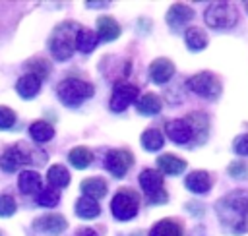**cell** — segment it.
<instances>
[{
    "label": "cell",
    "mask_w": 248,
    "mask_h": 236,
    "mask_svg": "<svg viewBox=\"0 0 248 236\" xmlns=\"http://www.w3.org/2000/svg\"><path fill=\"white\" fill-rule=\"evenodd\" d=\"M215 213L223 230L231 234H246L248 232V192L234 190L227 193L215 203Z\"/></svg>",
    "instance_id": "1"
},
{
    "label": "cell",
    "mask_w": 248,
    "mask_h": 236,
    "mask_svg": "<svg viewBox=\"0 0 248 236\" xmlns=\"http://www.w3.org/2000/svg\"><path fill=\"white\" fill-rule=\"evenodd\" d=\"M78 31H79V25L78 23H74V21H62L50 33L48 48H50V54L58 62H64V60L72 58L74 48H76V35H78Z\"/></svg>",
    "instance_id": "2"
},
{
    "label": "cell",
    "mask_w": 248,
    "mask_h": 236,
    "mask_svg": "<svg viewBox=\"0 0 248 236\" xmlns=\"http://www.w3.org/2000/svg\"><path fill=\"white\" fill-rule=\"evenodd\" d=\"M56 95H58V99L66 106H78L79 103H83L85 99H89L93 95V85L87 83V81H83V79L68 77V79H64V81L58 83Z\"/></svg>",
    "instance_id": "3"
},
{
    "label": "cell",
    "mask_w": 248,
    "mask_h": 236,
    "mask_svg": "<svg viewBox=\"0 0 248 236\" xmlns=\"http://www.w3.org/2000/svg\"><path fill=\"white\" fill-rule=\"evenodd\" d=\"M205 23L211 29H229L236 23L238 19V12L234 6H231L229 2H213L203 15Z\"/></svg>",
    "instance_id": "4"
},
{
    "label": "cell",
    "mask_w": 248,
    "mask_h": 236,
    "mask_svg": "<svg viewBox=\"0 0 248 236\" xmlns=\"http://www.w3.org/2000/svg\"><path fill=\"white\" fill-rule=\"evenodd\" d=\"M138 207H140V197L134 190H118L110 201V211L114 215V219L118 221H130L138 215Z\"/></svg>",
    "instance_id": "5"
},
{
    "label": "cell",
    "mask_w": 248,
    "mask_h": 236,
    "mask_svg": "<svg viewBox=\"0 0 248 236\" xmlns=\"http://www.w3.org/2000/svg\"><path fill=\"white\" fill-rule=\"evenodd\" d=\"M33 162V149L27 143H16L0 155V168L4 172H16L19 166Z\"/></svg>",
    "instance_id": "6"
},
{
    "label": "cell",
    "mask_w": 248,
    "mask_h": 236,
    "mask_svg": "<svg viewBox=\"0 0 248 236\" xmlns=\"http://www.w3.org/2000/svg\"><path fill=\"white\" fill-rule=\"evenodd\" d=\"M140 186L149 203H167V192L163 190V176L159 170L145 168L140 172Z\"/></svg>",
    "instance_id": "7"
},
{
    "label": "cell",
    "mask_w": 248,
    "mask_h": 236,
    "mask_svg": "<svg viewBox=\"0 0 248 236\" xmlns=\"http://www.w3.org/2000/svg\"><path fill=\"white\" fill-rule=\"evenodd\" d=\"M186 85H188L190 91H194L196 95L205 97V99H215V97H219V93H221V83H219V79H217L213 74H209V72H200V74L192 75V77L186 81Z\"/></svg>",
    "instance_id": "8"
},
{
    "label": "cell",
    "mask_w": 248,
    "mask_h": 236,
    "mask_svg": "<svg viewBox=\"0 0 248 236\" xmlns=\"http://www.w3.org/2000/svg\"><path fill=\"white\" fill-rule=\"evenodd\" d=\"M132 162H134V155L128 149H112L105 157L107 170L116 178H122L128 172V168L132 166Z\"/></svg>",
    "instance_id": "9"
},
{
    "label": "cell",
    "mask_w": 248,
    "mask_h": 236,
    "mask_svg": "<svg viewBox=\"0 0 248 236\" xmlns=\"http://www.w3.org/2000/svg\"><path fill=\"white\" fill-rule=\"evenodd\" d=\"M138 87L132 85V83H118L112 91V97H110V110L114 112H122L126 110L132 103L138 101Z\"/></svg>",
    "instance_id": "10"
},
{
    "label": "cell",
    "mask_w": 248,
    "mask_h": 236,
    "mask_svg": "<svg viewBox=\"0 0 248 236\" xmlns=\"http://www.w3.org/2000/svg\"><path fill=\"white\" fill-rule=\"evenodd\" d=\"M33 226H35V230H39L43 234L58 236V234H62L68 228V222H66V219L62 215L50 213V215H43V217L35 219L33 221Z\"/></svg>",
    "instance_id": "11"
},
{
    "label": "cell",
    "mask_w": 248,
    "mask_h": 236,
    "mask_svg": "<svg viewBox=\"0 0 248 236\" xmlns=\"http://www.w3.org/2000/svg\"><path fill=\"white\" fill-rule=\"evenodd\" d=\"M184 120L188 124V128H190L194 143L202 145L207 139V133H209V120H207V116L203 112H190Z\"/></svg>",
    "instance_id": "12"
},
{
    "label": "cell",
    "mask_w": 248,
    "mask_h": 236,
    "mask_svg": "<svg viewBox=\"0 0 248 236\" xmlns=\"http://www.w3.org/2000/svg\"><path fill=\"white\" fill-rule=\"evenodd\" d=\"M172 75H174V64L169 58H157V60L151 62V66H149V77L153 79V83L163 85Z\"/></svg>",
    "instance_id": "13"
},
{
    "label": "cell",
    "mask_w": 248,
    "mask_h": 236,
    "mask_svg": "<svg viewBox=\"0 0 248 236\" xmlns=\"http://www.w3.org/2000/svg\"><path fill=\"white\" fill-rule=\"evenodd\" d=\"M165 133L169 135L170 141L178 143V145H184L192 139V133H190V128L186 124V120H169L165 124Z\"/></svg>",
    "instance_id": "14"
},
{
    "label": "cell",
    "mask_w": 248,
    "mask_h": 236,
    "mask_svg": "<svg viewBox=\"0 0 248 236\" xmlns=\"http://www.w3.org/2000/svg\"><path fill=\"white\" fill-rule=\"evenodd\" d=\"M192 17H194V10L190 6H186V4H182V2L172 4L169 8V12H167V23L170 27H180V25L188 23Z\"/></svg>",
    "instance_id": "15"
},
{
    "label": "cell",
    "mask_w": 248,
    "mask_h": 236,
    "mask_svg": "<svg viewBox=\"0 0 248 236\" xmlns=\"http://www.w3.org/2000/svg\"><path fill=\"white\" fill-rule=\"evenodd\" d=\"M120 37V25L108 17V15H101L97 19V39H101L103 43H108V41H114Z\"/></svg>",
    "instance_id": "16"
},
{
    "label": "cell",
    "mask_w": 248,
    "mask_h": 236,
    "mask_svg": "<svg viewBox=\"0 0 248 236\" xmlns=\"http://www.w3.org/2000/svg\"><path fill=\"white\" fill-rule=\"evenodd\" d=\"M186 188L194 193H205L209 188H211V176L205 172V170H194L192 174L186 176L184 180Z\"/></svg>",
    "instance_id": "17"
},
{
    "label": "cell",
    "mask_w": 248,
    "mask_h": 236,
    "mask_svg": "<svg viewBox=\"0 0 248 236\" xmlns=\"http://www.w3.org/2000/svg\"><path fill=\"white\" fill-rule=\"evenodd\" d=\"M39 89H41V79L35 77V75H31V74L21 75L17 79V83H16V91L23 99H33L39 93Z\"/></svg>",
    "instance_id": "18"
},
{
    "label": "cell",
    "mask_w": 248,
    "mask_h": 236,
    "mask_svg": "<svg viewBox=\"0 0 248 236\" xmlns=\"http://www.w3.org/2000/svg\"><path fill=\"white\" fill-rule=\"evenodd\" d=\"M157 166L161 172L176 176V174H182L186 170V161L178 159L174 155H161V157H157Z\"/></svg>",
    "instance_id": "19"
},
{
    "label": "cell",
    "mask_w": 248,
    "mask_h": 236,
    "mask_svg": "<svg viewBox=\"0 0 248 236\" xmlns=\"http://www.w3.org/2000/svg\"><path fill=\"white\" fill-rule=\"evenodd\" d=\"M17 186H19V192L21 193H39L41 192V186H43L41 174L35 172V170H23L19 174Z\"/></svg>",
    "instance_id": "20"
},
{
    "label": "cell",
    "mask_w": 248,
    "mask_h": 236,
    "mask_svg": "<svg viewBox=\"0 0 248 236\" xmlns=\"http://www.w3.org/2000/svg\"><path fill=\"white\" fill-rule=\"evenodd\" d=\"M149 236H182V224L174 219H163L151 226Z\"/></svg>",
    "instance_id": "21"
},
{
    "label": "cell",
    "mask_w": 248,
    "mask_h": 236,
    "mask_svg": "<svg viewBox=\"0 0 248 236\" xmlns=\"http://www.w3.org/2000/svg\"><path fill=\"white\" fill-rule=\"evenodd\" d=\"M184 43L186 46L192 50V52H198V50H203L207 46V37L205 33L200 29V27H188L186 33H184Z\"/></svg>",
    "instance_id": "22"
},
{
    "label": "cell",
    "mask_w": 248,
    "mask_h": 236,
    "mask_svg": "<svg viewBox=\"0 0 248 236\" xmlns=\"http://www.w3.org/2000/svg\"><path fill=\"white\" fill-rule=\"evenodd\" d=\"M81 192L85 193V197H91V199L97 201L99 197H103L107 193V182L103 178H97V176L85 178L81 182Z\"/></svg>",
    "instance_id": "23"
},
{
    "label": "cell",
    "mask_w": 248,
    "mask_h": 236,
    "mask_svg": "<svg viewBox=\"0 0 248 236\" xmlns=\"http://www.w3.org/2000/svg\"><path fill=\"white\" fill-rule=\"evenodd\" d=\"M97 43H99L97 33H93L91 29L81 27V29L78 31V35H76V48H78L79 52H83V54L93 52L95 46H97Z\"/></svg>",
    "instance_id": "24"
},
{
    "label": "cell",
    "mask_w": 248,
    "mask_h": 236,
    "mask_svg": "<svg viewBox=\"0 0 248 236\" xmlns=\"http://www.w3.org/2000/svg\"><path fill=\"white\" fill-rule=\"evenodd\" d=\"M46 180L50 182V188H54V190L66 188V186L70 184V172H68V168L62 166V164H54V166L48 168Z\"/></svg>",
    "instance_id": "25"
},
{
    "label": "cell",
    "mask_w": 248,
    "mask_h": 236,
    "mask_svg": "<svg viewBox=\"0 0 248 236\" xmlns=\"http://www.w3.org/2000/svg\"><path fill=\"white\" fill-rule=\"evenodd\" d=\"M99 213H101V207H99V203L95 199L83 195V197H79L76 201V215L79 219H95Z\"/></svg>",
    "instance_id": "26"
},
{
    "label": "cell",
    "mask_w": 248,
    "mask_h": 236,
    "mask_svg": "<svg viewBox=\"0 0 248 236\" xmlns=\"http://www.w3.org/2000/svg\"><path fill=\"white\" fill-rule=\"evenodd\" d=\"M161 101H159V97L157 95H153V93H147V95H143L138 103H136V108H138V112L140 114H145V116H153V114H159L161 112Z\"/></svg>",
    "instance_id": "27"
},
{
    "label": "cell",
    "mask_w": 248,
    "mask_h": 236,
    "mask_svg": "<svg viewBox=\"0 0 248 236\" xmlns=\"http://www.w3.org/2000/svg\"><path fill=\"white\" fill-rule=\"evenodd\" d=\"M29 135L39 141V143H45V141H50L54 137V128L48 124V122H43V120H37L29 126Z\"/></svg>",
    "instance_id": "28"
},
{
    "label": "cell",
    "mask_w": 248,
    "mask_h": 236,
    "mask_svg": "<svg viewBox=\"0 0 248 236\" xmlns=\"http://www.w3.org/2000/svg\"><path fill=\"white\" fill-rule=\"evenodd\" d=\"M68 161H70V164L72 166H76V168H87L89 164H91V161H93V153L87 149V147H74L70 153H68Z\"/></svg>",
    "instance_id": "29"
},
{
    "label": "cell",
    "mask_w": 248,
    "mask_h": 236,
    "mask_svg": "<svg viewBox=\"0 0 248 236\" xmlns=\"http://www.w3.org/2000/svg\"><path fill=\"white\" fill-rule=\"evenodd\" d=\"M163 143H165V137H163V133H161L159 130H155V128H149V130H145V132L141 133V145H143L147 151H157V149L163 147Z\"/></svg>",
    "instance_id": "30"
},
{
    "label": "cell",
    "mask_w": 248,
    "mask_h": 236,
    "mask_svg": "<svg viewBox=\"0 0 248 236\" xmlns=\"http://www.w3.org/2000/svg\"><path fill=\"white\" fill-rule=\"evenodd\" d=\"M35 201H37V205H41V207H54V205H58V201H60V193H58V190H54V188H45V190H41V192L37 193Z\"/></svg>",
    "instance_id": "31"
},
{
    "label": "cell",
    "mask_w": 248,
    "mask_h": 236,
    "mask_svg": "<svg viewBox=\"0 0 248 236\" xmlns=\"http://www.w3.org/2000/svg\"><path fill=\"white\" fill-rule=\"evenodd\" d=\"M27 68H29V74L35 75V77H39V79H45V77L48 75V64H46L45 60H41V58L31 60V62L27 64Z\"/></svg>",
    "instance_id": "32"
},
{
    "label": "cell",
    "mask_w": 248,
    "mask_h": 236,
    "mask_svg": "<svg viewBox=\"0 0 248 236\" xmlns=\"http://www.w3.org/2000/svg\"><path fill=\"white\" fill-rule=\"evenodd\" d=\"M16 213V201L12 195L0 193V217H12Z\"/></svg>",
    "instance_id": "33"
},
{
    "label": "cell",
    "mask_w": 248,
    "mask_h": 236,
    "mask_svg": "<svg viewBox=\"0 0 248 236\" xmlns=\"http://www.w3.org/2000/svg\"><path fill=\"white\" fill-rule=\"evenodd\" d=\"M16 124V112L8 106H0V130H8Z\"/></svg>",
    "instance_id": "34"
},
{
    "label": "cell",
    "mask_w": 248,
    "mask_h": 236,
    "mask_svg": "<svg viewBox=\"0 0 248 236\" xmlns=\"http://www.w3.org/2000/svg\"><path fill=\"white\" fill-rule=\"evenodd\" d=\"M229 174L232 178H246L248 176V164L246 162H240V161H232L229 164Z\"/></svg>",
    "instance_id": "35"
},
{
    "label": "cell",
    "mask_w": 248,
    "mask_h": 236,
    "mask_svg": "<svg viewBox=\"0 0 248 236\" xmlns=\"http://www.w3.org/2000/svg\"><path fill=\"white\" fill-rule=\"evenodd\" d=\"M232 149H234V153L248 157V133L238 135V137L232 141Z\"/></svg>",
    "instance_id": "36"
},
{
    "label": "cell",
    "mask_w": 248,
    "mask_h": 236,
    "mask_svg": "<svg viewBox=\"0 0 248 236\" xmlns=\"http://www.w3.org/2000/svg\"><path fill=\"white\" fill-rule=\"evenodd\" d=\"M76 236H99L93 228H81V230H78V234Z\"/></svg>",
    "instance_id": "37"
},
{
    "label": "cell",
    "mask_w": 248,
    "mask_h": 236,
    "mask_svg": "<svg viewBox=\"0 0 248 236\" xmlns=\"http://www.w3.org/2000/svg\"><path fill=\"white\" fill-rule=\"evenodd\" d=\"M190 236H205V232H203V228L202 226H196L194 230H192V234Z\"/></svg>",
    "instance_id": "38"
},
{
    "label": "cell",
    "mask_w": 248,
    "mask_h": 236,
    "mask_svg": "<svg viewBox=\"0 0 248 236\" xmlns=\"http://www.w3.org/2000/svg\"><path fill=\"white\" fill-rule=\"evenodd\" d=\"M107 4H108V2H87L85 6H89V8H91V6H95V8H101V6H107Z\"/></svg>",
    "instance_id": "39"
},
{
    "label": "cell",
    "mask_w": 248,
    "mask_h": 236,
    "mask_svg": "<svg viewBox=\"0 0 248 236\" xmlns=\"http://www.w3.org/2000/svg\"><path fill=\"white\" fill-rule=\"evenodd\" d=\"M244 8H246V12H248V2H244Z\"/></svg>",
    "instance_id": "40"
},
{
    "label": "cell",
    "mask_w": 248,
    "mask_h": 236,
    "mask_svg": "<svg viewBox=\"0 0 248 236\" xmlns=\"http://www.w3.org/2000/svg\"><path fill=\"white\" fill-rule=\"evenodd\" d=\"M0 236H2V232H0Z\"/></svg>",
    "instance_id": "41"
}]
</instances>
